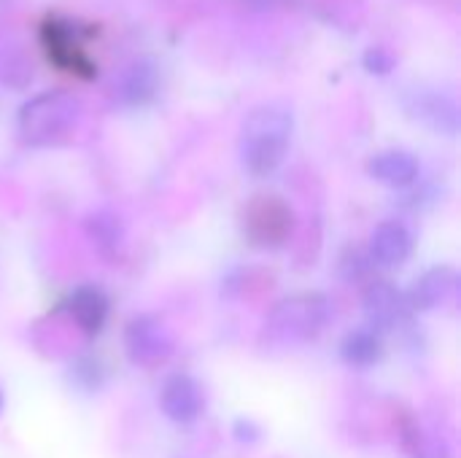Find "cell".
Here are the masks:
<instances>
[{
  "instance_id": "obj_1",
  "label": "cell",
  "mask_w": 461,
  "mask_h": 458,
  "mask_svg": "<svg viewBox=\"0 0 461 458\" xmlns=\"http://www.w3.org/2000/svg\"><path fill=\"white\" fill-rule=\"evenodd\" d=\"M292 130H294V119L286 105L281 103L257 105L243 119L240 138H238L243 170L257 178L273 175L289 154Z\"/></svg>"
},
{
  "instance_id": "obj_2",
  "label": "cell",
  "mask_w": 461,
  "mask_h": 458,
  "mask_svg": "<svg viewBox=\"0 0 461 458\" xmlns=\"http://www.w3.org/2000/svg\"><path fill=\"white\" fill-rule=\"evenodd\" d=\"M81 100L68 89H49L19 108L16 132L22 143L46 148L68 140L81 121Z\"/></svg>"
},
{
  "instance_id": "obj_3",
  "label": "cell",
  "mask_w": 461,
  "mask_h": 458,
  "mask_svg": "<svg viewBox=\"0 0 461 458\" xmlns=\"http://www.w3.org/2000/svg\"><path fill=\"white\" fill-rule=\"evenodd\" d=\"M332 319V305L319 292H303L281 300L265 319L262 337L276 348H297L316 340Z\"/></svg>"
},
{
  "instance_id": "obj_4",
  "label": "cell",
  "mask_w": 461,
  "mask_h": 458,
  "mask_svg": "<svg viewBox=\"0 0 461 458\" xmlns=\"http://www.w3.org/2000/svg\"><path fill=\"white\" fill-rule=\"evenodd\" d=\"M243 235L254 248L276 251L294 235V211L276 194H257L243 208Z\"/></svg>"
},
{
  "instance_id": "obj_5",
  "label": "cell",
  "mask_w": 461,
  "mask_h": 458,
  "mask_svg": "<svg viewBox=\"0 0 461 458\" xmlns=\"http://www.w3.org/2000/svg\"><path fill=\"white\" fill-rule=\"evenodd\" d=\"M84 38H89V35H84L81 24L70 22V19L49 16L41 27V43H43L49 59L65 73H73L78 78H92L95 65L81 46Z\"/></svg>"
},
{
  "instance_id": "obj_6",
  "label": "cell",
  "mask_w": 461,
  "mask_h": 458,
  "mask_svg": "<svg viewBox=\"0 0 461 458\" xmlns=\"http://www.w3.org/2000/svg\"><path fill=\"white\" fill-rule=\"evenodd\" d=\"M173 348H176L173 335L167 332V327L159 319L140 313V316H132L127 321L124 354L135 367H143V370L162 367L173 356Z\"/></svg>"
},
{
  "instance_id": "obj_7",
  "label": "cell",
  "mask_w": 461,
  "mask_h": 458,
  "mask_svg": "<svg viewBox=\"0 0 461 458\" xmlns=\"http://www.w3.org/2000/svg\"><path fill=\"white\" fill-rule=\"evenodd\" d=\"M402 105L408 116L421 121L424 127L443 132V135H456L459 132V105L451 94L432 89V86H416L405 92Z\"/></svg>"
},
{
  "instance_id": "obj_8",
  "label": "cell",
  "mask_w": 461,
  "mask_h": 458,
  "mask_svg": "<svg viewBox=\"0 0 461 458\" xmlns=\"http://www.w3.org/2000/svg\"><path fill=\"white\" fill-rule=\"evenodd\" d=\"M362 305H365L367 327L378 335L400 327L408 316L405 294L389 281H370L362 294Z\"/></svg>"
},
{
  "instance_id": "obj_9",
  "label": "cell",
  "mask_w": 461,
  "mask_h": 458,
  "mask_svg": "<svg viewBox=\"0 0 461 458\" xmlns=\"http://www.w3.org/2000/svg\"><path fill=\"white\" fill-rule=\"evenodd\" d=\"M159 408H162V413L170 421H176V424H192L205 410V391H203V386L192 375L176 373V375L165 378V383H162Z\"/></svg>"
},
{
  "instance_id": "obj_10",
  "label": "cell",
  "mask_w": 461,
  "mask_h": 458,
  "mask_svg": "<svg viewBox=\"0 0 461 458\" xmlns=\"http://www.w3.org/2000/svg\"><path fill=\"white\" fill-rule=\"evenodd\" d=\"M113 92L122 105L127 108H143L149 105L159 92V67L151 57H135L127 62L113 84Z\"/></svg>"
},
{
  "instance_id": "obj_11",
  "label": "cell",
  "mask_w": 461,
  "mask_h": 458,
  "mask_svg": "<svg viewBox=\"0 0 461 458\" xmlns=\"http://www.w3.org/2000/svg\"><path fill=\"white\" fill-rule=\"evenodd\" d=\"M413 254V235L402 221H381L370 235V262L378 267H400Z\"/></svg>"
},
{
  "instance_id": "obj_12",
  "label": "cell",
  "mask_w": 461,
  "mask_h": 458,
  "mask_svg": "<svg viewBox=\"0 0 461 458\" xmlns=\"http://www.w3.org/2000/svg\"><path fill=\"white\" fill-rule=\"evenodd\" d=\"M65 310L70 313V319L78 324V329L84 335H100L105 321H108V310H111V302L105 297V292L100 286H92V283H84V286H76L68 300H65Z\"/></svg>"
},
{
  "instance_id": "obj_13",
  "label": "cell",
  "mask_w": 461,
  "mask_h": 458,
  "mask_svg": "<svg viewBox=\"0 0 461 458\" xmlns=\"http://www.w3.org/2000/svg\"><path fill=\"white\" fill-rule=\"evenodd\" d=\"M459 286V275L454 267H435L427 270L421 278H416V283L411 286V292L405 294L408 310H435L443 302H448L456 294Z\"/></svg>"
},
{
  "instance_id": "obj_14",
  "label": "cell",
  "mask_w": 461,
  "mask_h": 458,
  "mask_svg": "<svg viewBox=\"0 0 461 458\" xmlns=\"http://www.w3.org/2000/svg\"><path fill=\"white\" fill-rule=\"evenodd\" d=\"M370 175L384 184V186H392V189H408L419 181V173H421V165L419 159L405 151V148H389V151H381L370 159L367 165Z\"/></svg>"
},
{
  "instance_id": "obj_15",
  "label": "cell",
  "mask_w": 461,
  "mask_h": 458,
  "mask_svg": "<svg viewBox=\"0 0 461 458\" xmlns=\"http://www.w3.org/2000/svg\"><path fill=\"white\" fill-rule=\"evenodd\" d=\"M384 356V343H381V335L373 332L370 327H362V329H354L343 337L340 343V359L348 364V367H357V370H367L373 364H378Z\"/></svg>"
},
{
  "instance_id": "obj_16",
  "label": "cell",
  "mask_w": 461,
  "mask_h": 458,
  "mask_svg": "<svg viewBox=\"0 0 461 458\" xmlns=\"http://www.w3.org/2000/svg\"><path fill=\"white\" fill-rule=\"evenodd\" d=\"M86 235L103 254H116V248L124 240V229H122L119 219L105 211H97L86 219Z\"/></svg>"
},
{
  "instance_id": "obj_17",
  "label": "cell",
  "mask_w": 461,
  "mask_h": 458,
  "mask_svg": "<svg viewBox=\"0 0 461 458\" xmlns=\"http://www.w3.org/2000/svg\"><path fill=\"white\" fill-rule=\"evenodd\" d=\"M103 378H105V373H103L100 362L92 356H84L73 364V381L86 391H97L103 386Z\"/></svg>"
},
{
  "instance_id": "obj_18",
  "label": "cell",
  "mask_w": 461,
  "mask_h": 458,
  "mask_svg": "<svg viewBox=\"0 0 461 458\" xmlns=\"http://www.w3.org/2000/svg\"><path fill=\"white\" fill-rule=\"evenodd\" d=\"M365 67L375 76H389L397 67V54L386 46H370L365 51Z\"/></svg>"
},
{
  "instance_id": "obj_19",
  "label": "cell",
  "mask_w": 461,
  "mask_h": 458,
  "mask_svg": "<svg viewBox=\"0 0 461 458\" xmlns=\"http://www.w3.org/2000/svg\"><path fill=\"white\" fill-rule=\"evenodd\" d=\"M235 432H238V440H257V435H259V429L251 421H238Z\"/></svg>"
},
{
  "instance_id": "obj_20",
  "label": "cell",
  "mask_w": 461,
  "mask_h": 458,
  "mask_svg": "<svg viewBox=\"0 0 461 458\" xmlns=\"http://www.w3.org/2000/svg\"><path fill=\"white\" fill-rule=\"evenodd\" d=\"M3 402H5V400H3V391H0V413H3Z\"/></svg>"
},
{
  "instance_id": "obj_21",
  "label": "cell",
  "mask_w": 461,
  "mask_h": 458,
  "mask_svg": "<svg viewBox=\"0 0 461 458\" xmlns=\"http://www.w3.org/2000/svg\"><path fill=\"white\" fill-rule=\"evenodd\" d=\"M254 3H262L265 5V3H273V0H254Z\"/></svg>"
}]
</instances>
